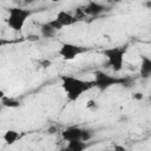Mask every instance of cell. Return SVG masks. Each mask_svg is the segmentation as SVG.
<instances>
[{
  "mask_svg": "<svg viewBox=\"0 0 151 151\" xmlns=\"http://www.w3.org/2000/svg\"><path fill=\"white\" fill-rule=\"evenodd\" d=\"M60 80L61 87L70 101H77L85 92L94 87L92 80H85L74 76H61Z\"/></svg>",
  "mask_w": 151,
  "mask_h": 151,
  "instance_id": "cell-1",
  "label": "cell"
},
{
  "mask_svg": "<svg viewBox=\"0 0 151 151\" xmlns=\"http://www.w3.org/2000/svg\"><path fill=\"white\" fill-rule=\"evenodd\" d=\"M93 76V86L97 87L99 91H106L116 85H126L129 81V78L126 77L111 76L104 71H96Z\"/></svg>",
  "mask_w": 151,
  "mask_h": 151,
  "instance_id": "cell-2",
  "label": "cell"
},
{
  "mask_svg": "<svg viewBox=\"0 0 151 151\" xmlns=\"http://www.w3.org/2000/svg\"><path fill=\"white\" fill-rule=\"evenodd\" d=\"M32 15V11L24 8V7H11L8 8V17H7V25L14 32H20L27 19Z\"/></svg>",
  "mask_w": 151,
  "mask_h": 151,
  "instance_id": "cell-3",
  "label": "cell"
},
{
  "mask_svg": "<svg viewBox=\"0 0 151 151\" xmlns=\"http://www.w3.org/2000/svg\"><path fill=\"white\" fill-rule=\"evenodd\" d=\"M126 50H127L126 46H113L103 50V55L107 59V63L113 70V72L118 73L123 70Z\"/></svg>",
  "mask_w": 151,
  "mask_h": 151,
  "instance_id": "cell-4",
  "label": "cell"
},
{
  "mask_svg": "<svg viewBox=\"0 0 151 151\" xmlns=\"http://www.w3.org/2000/svg\"><path fill=\"white\" fill-rule=\"evenodd\" d=\"M88 51L87 47L81 46V45H77L73 42H63L60 48H59V55L68 61V60H73L77 57H79L80 54H84Z\"/></svg>",
  "mask_w": 151,
  "mask_h": 151,
  "instance_id": "cell-5",
  "label": "cell"
},
{
  "mask_svg": "<svg viewBox=\"0 0 151 151\" xmlns=\"http://www.w3.org/2000/svg\"><path fill=\"white\" fill-rule=\"evenodd\" d=\"M83 11H84L85 15H88V17H98V15H100L104 12L107 11V6L104 5V4H101V2L94 1V0H88L87 4L83 7Z\"/></svg>",
  "mask_w": 151,
  "mask_h": 151,
  "instance_id": "cell-6",
  "label": "cell"
},
{
  "mask_svg": "<svg viewBox=\"0 0 151 151\" xmlns=\"http://www.w3.org/2000/svg\"><path fill=\"white\" fill-rule=\"evenodd\" d=\"M81 134H83V127L79 126H68L61 131V138L65 142L81 139Z\"/></svg>",
  "mask_w": 151,
  "mask_h": 151,
  "instance_id": "cell-7",
  "label": "cell"
},
{
  "mask_svg": "<svg viewBox=\"0 0 151 151\" xmlns=\"http://www.w3.org/2000/svg\"><path fill=\"white\" fill-rule=\"evenodd\" d=\"M139 74L143 79H150L151 78V58L149 55H145V54L140 55Z\"/></svg>",
  "mask_w": 151,
  "mask_h": 151,
  "instance_id": "cell-8",
  "label": "cell"
},
{
  "mask_svg": "<svg viewBox=\"0 0 151 151\" xmlns=\"http://www.w3.org/2000/svg\"><path fill=\"white\" fill-rule=\"evenodd\" d=\"M55 19L65 27V26H72L77 22V17L72 15L70 12L66 11H59L55 15Z\"/></svg>",
  "mask_w": 151,
  "mask_h": 151,
  "instance_id": "cell-9",
  "label": "cell"
},
{
  "mask_svg": "<svg viewBox=\"0 0 151 151\" xmlns=\"http://www.w3.org/2000/svg\"><path fill=\"white\" fill-rule=\"evenodd\" d=\"M57 32H58V31L54 29V28L50 25L48 21L40 25V35H41L44 39H52V38L55 35Z\"/></svg>",
  "mask_w": 151,
  "mask_h": 151,
  "instance_id": "cell-10",
  "label": "cell"
},
{
  "mask_svg": "<svg viewBox=\"0 0 151 151\" xmlns=\"http://www.w3.org/2000/svg\"><path fill=\"white\" fill-rule=\"evenodd\" d=\"M87 147H88L87 142H84L81 139L67 142V145H66V150H70V151H84Z\"/></svg>",
  "mask_w": 151,
  "mask_h": 151,
  "instance_id": "cell-11",
  "label": "cell"
},
{
  "mask_svg": "<svg viewBox=\"0 0 151 151\" xmlns=\"http://www.w3.org/2000/svg\"><path fill=\"white\" fill-rule=\"evenodd\" d=\"M20 137H21L20 132H18V131H15V130H8V131H6V132L4 133L2 139H4V142H5L6 144L12 145V144H14L18 139H20Z\"/></svg>",
  "mask_w": 151,
  "mask_h": 151,
  "instance_id": "cell-12",
  "label": "cell"
},
{
  "mask_svg": "<svg viewBox=\"0 0 151 151\" xmlns=\"http://www.w3.org/2000/svg\"><path fill=\"white\" fill-rule=\"evenodd\" d=\"M1 105L4 107H8V109H17L21 105L20 100L13 98V97H6V96H2L1 97Z\"/></svg>",
  "mask_w": 151,
  "mask_h": 151,
  "instance_id": "cell-13",
  "label": "cell"
},
{
  "mask_svg": "<svg viewBox=\"0 0 151 151\" xmlns=\"http://www.w3.org/2000/svg\"><path fill=\"white\" fill-rule=\"evenodd\" d=\"M93 138V132L90 129H83V134H81V140L88 142Z\"/></svg>",
  "mask_w": 151,
  "mask_h": 151,
  "instance_id": "cell-14",
  "label": "cell"
},
{
  "mask_svg": "<svg viewBox=\"0 0 151 151\" xmlns=\"http://www.w3.org/2000/svg\"><path fill=\"white\" fill-rule=\"evenodd\" d=\"M98 107H99L98 103H97L96 100H93V99H91V100H88V101L86 103V109H88V110H91V111H97Z\"/></svg>",
  "mask_w": 151,
  "mask_h": 151,
  "instance_id": "cell-15",
  "label": "cell"
},
{
  "mask_svg": "<svg viewBox=\"0 0 151 151\" xmlns=\"http://www.w3.org/2000/svg\"><path fill=\"white\" fill-rule=\"evenodd\" d=\"M48 22H50V25H51V26H52V27H53L54 29H57V31H60V29H61V28L64 27V26H63V25H61V24H60V22H59V21H58L57 19L50 20Z\"/></svg>",
  "mask_w": 151,
  "mask_h": 151,
  "instance_id": "cell-16",
  "label": "cell"
},
{
  "mask_svg": "<svg viewBox=\"0 0 151 151\" xmlns=\"http://www.w3.org/2000/svg\"><path fill=\"white\" fill-rule=\"evenodd\" d=\"M27 40L31 42H37L40 40V35H38L35 33H29V34H27Z\"/></svg>",
  "mask_w": 151,
  "mask_h": 151,
  "instance_id": "cell-17",
  "label": "cell"
},
{
  "mask_svg": "<svg viewBox=\"0 0 151 151\" xmlns=\"http://www.w3.org/2000/svg\"><path fill=\"white\" fill-rule=\"evenodd\" d=\"M51 65H52V61L48 60V59H41V60H39V66H41L42 68H48Z\"/></svg>",
  "mask_w": 151,
  "mask_h": 151,
  "instance_id": "cell-18",
  "label": "cell"
},
{
  "mask_svg": "<svg viewBox=\"0 0 151 151\" xmlns=\"http://www.w3.org/2000/svg\"><path fill=\"white\" fill-rule=\"evenodd\" d=\"M132 99H134L137 101H142L144 99V93L143 92H134V93H132Z\"/></svg>",
  "mask_w": 151,
  "mask_h": 151,
  "instance_id": "cell-19",
  "label": "cell"
},
{
  "mask_svg": "<svg viewBox=\"0 0 151 151\" xmlns=\"http://www.w3.org/2000/svg\"><path fill=\"white\" fill-rule=\"evenodd\" d=\"M143 6L146 8V9H151V0H145L143 2Z\"/></svg>",
  "mask_w": 151,
  "mask_h": 151,
  "instance_id": "cell-20",
  "label": "cell"
},
{
  "mask_svg": "<svg viewBox=\"0 0 151 151\" xmlns=\"http://www.w3.org/2000/svg\"><path fill=\"white\" fill-rule=\"evenodd\" d=\"M119 120H120V122H123V123H126V122L129 120V117H127L126 114H122V116H120V118H119Z\"/></svg>",
  "mask_w": 151,
  "mask_h": 151,
  "instance_id": "cell-21",
  "label": "cell"
},
{
  "mask_svg": "<svg viewBox=\"0 0 151 151\" xmlns=\"http://www.w3.org/2000/svg\"><path fill=\"white\" fill-rule=\"evenodd\" d=\"M113 149H114V150H120V151L126 150V149H125L124 146H122V145H114V146H113Z\"/></svg>",
  "mask_w": 151,
  "mask_h": 151,
  "instance_id": "cell-22",
  "label": "cell"
},
{
  "mask_svg": "<svg viewBox=\"0 0 151 151\" xmlns=\"http://www.w3.org/2000/svg\"><path fill=\"white\" fill-rule=\"evenodd\" d=\"M34 1H35V0H24V4H25V5H32Z\"/></svg>",
  "mask_w": 151,
  "mask_h": 151,
  "instance_id": "cell-23",
  "label": "cell"
},
{
  "mask_svg": "<svg viewBox=\"0 0 151 151\" xmlns=\"http://www.w3.org/2000/svg\"><path fill=\"white\" fill-rule=\"evenodd\" d=\"M51 1H52V2H60L61 0H51Z\"/></svg>",
  "mask_w": 151,
  "mask_h": 151,
  "instance_id": "cell-24",
  "label": "cell"
},
{
  "mask_svg": "<svg viewBox=\"0 0 151 151\" xmlns=\"http://www.w3.org/2000/svg\"><path fill=\"white\" fill-rule=\"evenodd\" d=\"M147 99H149V101H150V103H151V93H150V94H149V97H147Z\"/></svg>",
  "mask_w": 151,
  "mask_h": 151,
  "instance_id": "cell-25",
  "label": "cell"
},
{
  "mask_svg": "<svg viewBox=\"0 0 151 151\" xmlns=\"http://www.w3.org/2000/svg\"><path fill=\"white\" fill-rule=\"evenodd\" d=\"M114 2H120V1H123V0H113Z\"/></svg>",
  "mask_w": 151,
  "mask_h": 151,
  "instance_id": "cell-26",
  "label": "cell"
},
{
  "mask_svg": "<svg viewBox=\"0 0 151 151\" xmlns=\"http://www.w3.org/2000/svg\"><path fill=\"white\" fill-rule=\"evenodd\" d=\"M13 1H18V0H13Z\"/></svg>",
  "mask_w": 151,
  "mask_h": 151,
  "instance_id": "cell-27",
  "label": "cell"
}]
</instances>
